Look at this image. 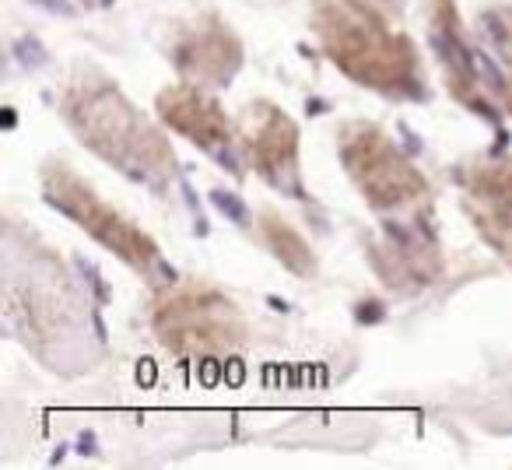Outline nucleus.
Returning <instances> with one entry per match:
<instances>
[{"instance_id":"nucleus-13","label":"nucleus","mask_w":512,"mask_h":470,"mask_svg":"<svg viewBox=\"0 0 512 470\" xmlns=\"http://www.w3.org/2000/svg\"><path fill=\"white\" fill-rule=\"evenodd\" d=\"M376 267L390 281H414L425 285L439 271V250L421 239H390L376 250Z\"/></svg>"},{"instance_id":"nucleus-12","label":"nucleus","mask_w":512,"mask_h":470,"mask_svg":"<svg viewBox=\"0 0 512 470\" xmlns=\"http://www.w3.org/2000/svg\"><path fill=\"white\" fill-rule=\"evenodd\" d=\"M253 228H256V239L264 243V250L285 271H292L295 278H316V250L292 221H285L278 211H260Z\"/></svg>"},{"instance_id":"nucleus-8","label":"nucleus","mask_w":512,"mask_h":470,"mask_svg":"<svg viewBox=\"0 0 512 470\" xmlns=\"http://www.w3.org/2000/svg\"><path fill=\"white\" fill-rule=\"evenodd\" d=\"M242 57H246V50H242L239 32L214 11H204L172 32L169 60L179 71V78L190 85L211 88V92L232 85Z\"/></svg>"},{"instance_id":"nucleus-16","label":"nucleus","mask_w":512,"mask_h":470,"mask_svg":"<svg viewBox=\"0 0 512 470\" xmlns=\"http://www.w3.org/2000/svg\"><path fill=\"white\" fill-rule=\"evenodd\" d=\"M81 4H95V0H81Z\"/></svg>"},{"instance_id":"nucleus-2","label":"nucleus","mask_w":512,"mask_h":470,"mask_svg":"<svg viewBox=\"0 0 512 470\" xmlns=\"http://www.w3.org/2000/svg\"><path fill=\"white\" fill-rule=\"evenodd\" d=\"M313 36L327 60L355 85L390 99H428L421 50L383 11L362 0H313Z\"/></svg>"},{"instance_id":"nucleus-6","label":"nucleus","mask_w":512,"mask_h":470,"mask_svg":"<svg viewBox=\"0 0 512 470\" xmlns=\"http://www.w3.org/2000/svg\"><path fill=\"white\" fill-rule=\"evenodd\" d=\"M36 271L39 285L18 281L15 274H8V316L11 323H18L25 344L36 348V355H46V344L71 341L85 330L88 313L81 309V295L74 288V281L67 274H60V260H29Z\"/></svg>"},{"instance_id":"nucleus-14","label":"nucleus","mask_w":512,"mask_h":470,"mask_svg":"<svg viewBox=\"0 0 512 470\" xmlns=\"http://www.w3.org/2000/svg\"><path fill=\"white\" fill-rule=\"evenodd\" d=\"M477 29H481V39L495 57L498 71H502L498 74V102L512 116V4L488 8L477 18Z\"/></svg>"},{"instance_id":"nucleus-7","label":"nucleus","mask_w":512,"mask_h":470,"mask_svg":"<svg viewBox=\"0 0 512 470\" xmlns=\"http://www.w3.org/2000/svg\"><path fill=\"white\" fill-rule=\"evenodd\" d=\"M239 144L246 151L249 165L264 183L274 190L288 193V197L306 200V186H302V134L299 123L285 113L281 106L267 99H256L242 109L239 116Z\"/></svg>"},{"instance_id":"nucleus-4","label":"nucleus","mask_w":512,"mask_h":470,"mask_svg":"<svg viewBox=\"0 0 512 470\" xmlns=\"http://www.w3.org/2000/svg\"><path fill=\"white\" fill-rule=\"evenodd\" d=\"M337 155L355 190L376 211H414L432 204V183L425 179V172L400 151V144L379 123H341Z\"/></svg>"},{"instance_id":"nucleus-10","label":"nucleus","mask_w":512,"mask_h":470,"mask_svg":"<svg viewBox=\"0 0 512 470\" xmlns=\"http://www.w3.org/2000/svg\"><path fill=\"white\" fill-rule=\"evenodd\" d=\"M428 29H432V43L439 53L442 74H446V88L460 106L470 113L495 120V106H491L488 85L481 78V64H477V50L470 43L463 18L456 11V0H432L428 11Z\"/></svg>"},{"instance_id":"nucleus-11","label":"nucleus","mask_w":512,"mask_h":470,"mask_svg":"<svg viewBox=\"0 0 512 470\" xmlns=\"http://www.w3.org/2000/svg\"><path fill=\"white\" fill-rule=\"evenodd\" d=\"M155 109L165 127L176 130L186 141H193L207 155H228L235 137H239V130L232 127V120L221 109V102L211 95V88L179 81V85H169L158 92Z\"/></svg>"},{"instance_id":"nucleus-5","label":"nucleus","mask_w":512,"mask_h":470,"mask_svg":"<svg viewBox=\"0 0 512 470\" xmlns=\"http://www.w3.org/2000/svg\"><path fill=\"white\" fill-rule=\"evenodd\" d=\"M43 193L60 214L74 221L78 228H85L95 243L106 246L116 260H123L134 271L148 274L158 264L162 250L158 243L144 232L137 221H130L123 211H116L113 204L95 193V186L88 179H81L71 165L64 162H50L43 169Z\"/></svg>"},{"instance_id":"nucleus-15","label":"nucleus","mask_w":512,"mask_h":470,"mask_svg":"<svg viewBox=\"0 0 512 470\" xmlns=\"http://www.w3.org/2000/svg\"><path fill=\"white\" fill-rule=\"evenodd\" d=\"M362 4H369V8L383 11V15H397V11L407 8V0H362Z\"/></svg>"},{"instance_id":"nucleus-1","label":"nucleus","mask_w":512,"mask_h":470,"mask_svg":"<svg viewBox=\"0 0 512 470\" xmlns=\"http://www.w3.org/2000/svg\"><path fill=\"white\" fill-rule=\"evenodd\" d=\"M60 113L81 144L134 183L165 190L176 179L179 158L165 130L127 99L106 74L81 67L60 92Z\"/></svg>"},{"instance_id":"nucleus-3","label":"nucleus","mask_w":512,"mask_h":470,"mask_svg":"<svg viewBox=\"0 0 512 470\" xmlns=\"http://www.w3.org/2000/svg\"><path fill=\"white\" fill-rule=\"evenodd\" d=\"M151 330L158 344L183 358H218L242 348L249 337L246 316L211 281H172L151 299Z\"/></svg>"},{"instance_id":"nucleus-9","label":"nucleus","mask_w":512,"mask_h":470,"mask_svg":"<svg viewBox=\"0 0 512 470\" xmlns=\"http://www.w3.org/2000/svg\"><path fill=\"white\" fill-rule=\"evenodd\" d=\"M474 232L512 267V158H484L456 172Z\"/></svg>"}]
</instances>
